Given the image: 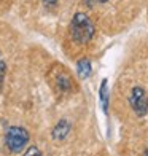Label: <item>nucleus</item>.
Here are the masks:
<instances>
[{
    "mask_svg": "<svg viewBox=\"0 0 148 156\" xmlns=\"http://www.w3.org/2000/svg\"><path fill=\"white\" fill-rule=\"evenodd\" d=\"M93 72V67H91V62L86 58H81L78 62H76V73H78L80 78H88Z\"/></svg>",
    "mask_w": 148,
    "mask_h": 156,
    "instance_id": "nucleus-6",
    "label": "nucleus"
},
{
    "mask_svg": "<svg viewBox=\"0 0 148 156\" xmlns=\"http://www.w3.org/2000/svg\"><path fill=\"white\" fill-rule=\"evenodd\" d=\"M45 6H56L58 5V0H41Z\"/></svg>",
    "mask_w": 148,
    "mask_h": 156,
    "instance_id": "nucleus-10",
    "label": "nucleus"
},
{
    "mask_svg": "<svg viewBox=\"0 0 148 156\" xmlns=\"http://www.w3.org/2000/svg\"><path fill=\"white\" fill-rule=\"evenodd\" d=\"M70 132V123L67 119H61V121L54 126V129L51 132V136L54 140H64Z\"/></svg>",
    "mask_w": 148,
    "mask_h": 156,
    "instance_id": "nucleus-4",
    "label": "nucleus"
},
{
    "mask_svg": "<svg viewBox=\"0 0 148 156\" xmlns=\"http://www.w3.org/2000/svg\"><path fill=\"white\" fill-rule=\"evenodd\" d=\"M99 99H100V107H102L104 113L107 115V112H108V101H110V96H108V80H107V78H104L102 83H100Z\"/></svg>",
    "mask_w": 148,
    "mask_h": 156,
    "instance_id": "nucleus-5",
    "label": "nucleus"
},
{
    "mask_svg": "<svg viewBox=\"0 0 148 156\" xmlns=\"http://www.w3.org/2000/svg\"><path fill=\"white\" fill-rule=\"evenodd\" d=\"M24 156H41V151L38 150V147H29Z\"/></svg>",
    "mask_w": 148,
    "mask_h": 156,
    "instance_id": "nucleus-8",
    "label": "nucleus"
},
{
    "mask_svg": "<svg viewBox=\"0 0 148 156\" xmlns=\"http://www.w3.org/2000/svg\"><path fill=\"white\" fill-rule=\"evenodd\" d=\"M5 70H6V66H5V62H2V61H0V88H2V83H3Z\"/></svg>",
    "mask_w": 148,
    "mask_h": 156,
    "instance_id": "nucleus-9",
    "label": "nucleus"
},
{
    "mask_svg": "<svg viewBox=\"0 0 148 156\" xmlns=\"http://www.w3.org/2000/svg\"><path fill=\"white\" fill-rule=\"evenodd\" d=\"M30 136L24 127L21 126H13L6 131V136H5V144L8 147V150L11 153H21L26 148L27 142H29Z\"/></svg>",
    "mask_w": 148,
    "mask_h": 156,
    "instance_id": "nucleus-2",
    "label": "nucleus"
},
{
    "mask_svg": "<svg viewBox=\"0 0 148 156\" xmlns=\"http://www.w3.org/2000/svg\"><path fill=\"white\" fill-rule=\"evenodd\" d=\"M99 2H100V3H105V2H108V0H99Z\"/></svg>",
    "mask_w": 148,
    "mask_h": 156,
    "instance_id": "nucleus-11",
    "label": "nucleus"
},
{
    "mask_svg": "<svg viewBox=\"0 0 148 156\" xmlns=\"http://www.w3.org/2000/svg\"><path fill=\"white\" fill-rule=\"evenodd\" d=\"M58 86L61 89H70V88L73 86V81L70 80V76L67 73H61L58 76Z\"/></svg>",
    "mask_w": 148,
    "mask_h": 156,
    "instance_id": "nucleus-7",
    "label": "nucleus"
},
{
    "mask_svg": "<svg viewBox=\"0 0 148 156\" xmlns=\"http://www.w3.org/2000/svg\"><path fill=\"white\" fill-rule=\"evenodd\" d=\"M143 156H148V150H146V151H145V154H143Z\"/></svg>",
    "mask_w": 148,
    "mask_h": 156,
    "instance_id": "nucleus-12",
    "label": "nucleus"
},
{
    "mask_svg": "<svg viewBox=\"0 0 148 156\" xmlns=\"http://www.w3.org/2000/svg\"><path fill=\"white\" fill-rule=\"evenodd\" d=\"M96 34V26L93 23L86 13H75L72 18V23H70V35H72V40L76 41L78 45H86L93 40Z\"/></svg>",
    "mask_w": 148,
    "mask_h": 156,
    "instance_id": "nucleus-1",
    "label": "nucleus"
},
{
    "mask_svg": "<svg viewBox=\"0 0 148 156\" xmlns=\"http://www.w3.org/2000/svg\"><path fill=\"white\" fill-rule=\"evenodd\" d=\"M129 105L139 116H145L148 113V94L142 86L132 88L129 96Z\"/></svg>",
    "mask_w": 148,
    "mask_h": 156,
    "instance_id": "nucleus-3",
    "label": "nucleus"
}]
</instances>
